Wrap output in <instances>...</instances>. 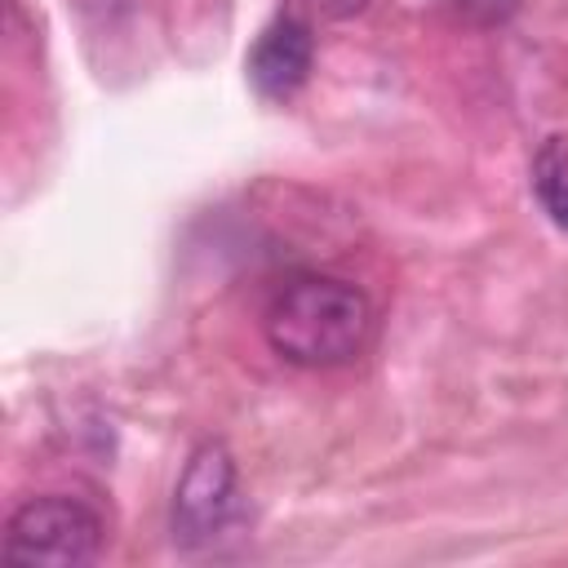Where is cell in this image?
<instances>
[{
  "mask_svg": "<svg viewBox=\"0 0 568 568\" xmlns=\"http://www.w3.org/2000/svg\"><path fill=\"white\" fill-rule=\"evenodd\" d=\"M271 351L297 368L351 364L373 337V302L333 275H306L275 293L262 315Z\"/></svg>",
  "mask_w": 568,
  "mask_h": 568,
  "instance_id": "6da1fadb",
  "label": "cell"
},
{
  "mask_svg": "<svg viewBox=\"0 0 568 568\" xmlns=\"http://www.w3.org/2000/svg\"><path fill=\"white\" fill-rule=\"evenodd\" d=\"M102 515L93 506H84L80 497H31L22 501L0 537L4 559L13 564H49V568H75L89 564L102 550Z\"/></svg>",
  "mask_w": 568,
  "mask_h": 568,
  "instance_id": "7a4b0ae2",
  "label": "cell"
},
{
  "mask_svg": "<svg viewBox=\"0 0 568 568\" xmlns=\"http://www.w3.org/2000/svg\"><path fill=\"white\" fill-rule=\"evenodd\" d=\"M240 506V475H235V457L226 444H200L173 488V541L182 550H200L213 546L226 524L235 519Z\"/></svg>",
  "mask_w": 568,
  "mask_h": 568,
  "instance_id": "3957f363",
  "label": "cell"
},
{
  "mask_svg": "<svg viewBox=\"0 0 568 568\" xmlns=\"http://www.w3.org/2000/svg\"><path fill=\"white\" fill-rule=\"evenodd\" d=\"M311 58H315V40H311V27L302 18H275L253 53H248V80L266 93V98H288L306 84L311 75Z\"/></svg>",
  "mask_w": 568,
  "mask_h": 568,
  "instance_id": "277c9868",
  "label": "cell"
},
{
  "mask_svg": "<svg viewBox=\"0 0 568 568\" xmlns=\"http://www.w3.org/2000/svg\"><path fill=\"white\" fill-rule=\"evenodd\" d=\"M532 191L550 222L568 231V138H546L532 160Z\"/></svg>",
  "mask_w": 568,
  "mask_h": 568,
  "instance_id": "5b68a950",
  "label": "cell"
},
{
  "mask_svg": "<svg viewBox=\"0 0 568 568\" xmlns=\"http://www.w3.org/2000/svg\"><path fill=\"white\" fill-rule=\"evenodd\" d=\"M519 0H448V13L453 22H466V27H497L515 13Z\"/></svg>",
  "mask_w": 568,
  "mask_h": 568,
  "instance_id": "8992f818",
  "label": "cell"
},
{
  "mask_svg": "<svg viewBox=\"0 0 568 568\" xmlns=\"http://www.w3.org/2000/svg\"><path fill=\"white\" fill-rule=\"evenodd\" d=\"M315 4H320L324 13H355L364 0H315Z\"/></svg>",
  "mask_w": 568,
  "mask_h": 568,
  "instance_id": "52a82bcc",
  "label": "cell"
}]
</instances>
